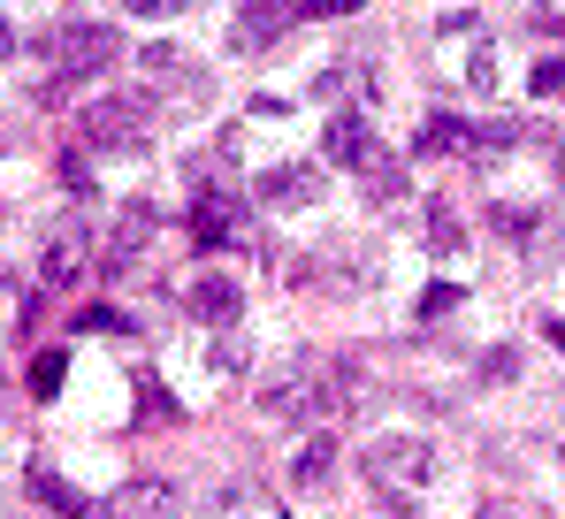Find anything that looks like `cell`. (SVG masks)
Returning a JSON list of instances; mask_svg holds the SVG:
<instances>
[{
    "instance_id": "obj_1",
    "label": "cell",
    "mask_w": 565,
    "mask_h": 519,
    "mask_svg": "<svg viewBox=\"0 0 565 519\" xmlns=\"http://www.w3.org/2000/svg\"><path fill=\"white\" fill-rule=\"evenodd\" d=\"M344 367L337 359H321V351H290L268 367V382H260V413L282 421V428H306V421H329L337 405H344Z\"/></svg>"
},
{
    "instance_id": "obj_2",
    "label": "cell",
    "mask_w": 565,
    "mask_h": 519,
    "mask_svg": "<svg viewBox=\"0 0 565 519\" xmlns=\"http://www.w3.org/2000/svg\"><path fill=\"white\" fill-rule=\"evenodd\" d=\"M161 130V99L153 92H107L85 107V146L93 153H146V138Z\"/></svg>"
},
{
    "instance_id": "obj_3",
    "label": "cell",
    "mask_w": 565,
    "mask_h": 519,
    "mask_svg": "<svg viewBox=\"0 0 565 519\" xmlns=\"http://www.w3.org/2000/svg\"><path fill=\"white\" fill-rule=\"evenodd\" d=\"M115 54H122V39H115V23H62L54 31V77L62 85H85V77H99V70H115Z\"/></svg>"
},
{
    "instance_id": "obj_4",
    "label": "cell",
    "mask_w": 565,
    "mask_h": 519,
    "mask_svg": "<svg viewBox=\"0 0 565 519\" xmlns=\"http://www.w3.org/2000/svg\"><path fill=\"white\" fill-rule=\"evenodd\" d=\"M153 230H161V206H153V199H130V206L115 214V237H107V253H99V275H107V283H130L138 260H146V245H153Z\"/></svg>"
},
{
    "instance_id": "obj_5",
    "label": "cell",
    "mask_w": 565,
    "mask_h": 519,
    "mask_svg": "<svg viewBox=\"0 0 565 519\" xmlns=\"http://www.w3.org/2000/svg\"><path fill=\"white\" fill-rule=\"evenodd\" d=\"M237 237H245V199L222 191V183H206V191L191 199V245H199V253H222V245H237Z\"/></svg>"
},
{
    "instance_id": "obj_6",
    "label": "cell",
    "mask_w": 565,
    "mask_h": 519,
    "mask_svg": "<svg viewBox=\"0 0 565 519\" xmlns=\"http://www.w3.org/2000/svg\"><path fill=\"white\" fill-rule=\"evenodd\" d=\"M360 466H367V481H375V489H390V481H397V489H413V481L436 466V451H428L420 435H375Z\"/></svg>"
},
{
    "instance_id": "obj_7",
    "label": "cell",
    "mask_w": 565,
    "mask_h": 519,
    "mask_svg": "<svg viewBox=\"0 0 565 519\" xmlns=\"http://www.w3.org/2000/svg\"><path fill=\"white\" fill-rule=\"evenodd\" d=\"M177 512H184V489L169 474H138L99 505V519H177Z\"/></svg>"
},
{
    "instance_id": "obj_8",
    "label": "cell",
    "mask_w": 565,
    "mask_h": 519,
    "mask_svg": "<svg viewBox=\"0 0 565 519\" xmlns=\"http://www.w3.org/2000/svg\"><path fill=\"white\" fill-rule=\"evenodd\" d=\"M85 267H93V230L85 222H54L46 230V253H39V283L46 290H70Z\"/></svg>"
},
{
    "instance_id": "obj_9",
    "label": "cell",
    "mask_w": 565,
    "mask_h": 519,
    "mask_svg": "<svg viewBox=\"0 0 565 519\" xmlns=\"http://www.w3.org/2000/svg\"><path fill=\"white\" fill-rule=\"evenodd\" d=\"M321 153H329V169H375V161H382V153H375V123H367L360 107H337Z\"/></svg>"
},
{
    "instance_id": "obj_10",
    "label": "cell",
    "mask_w": 565,
    "mask_h": 519,
    "mask_svg": "<svg viewBox=\"0 0 565 519\" xmlns=\"http://www.w3.org/2000/svg\"><path fill=\"white\" fill-rule=\"evenodd\" d=\"M290 23H298V0H237V31H230V46H237V54H260V46H276Z\"/></svg>"
},
{
    "instance_id": "obj_11",
    "label": "cell",
    "mask_w": 565,
    "mask_h": 519,
    "mask_svg": "<svg viewBox=\"0 0 565 519\" xmlns=\"http://www.w3.org/2000/svg\"><path fill=\"white\" fill-rule=\"evenodd\" d=\"M260 199H268V206H313V199H321V169L276 161V169H260Z\"/></svg>"
},
{
    "instance_id": "obj_12",
    "label": "cell",
    "mask_w": 565,
    "mask_h": 519,
    "mask_svg": "<svg viewBox=\"0 0 565 519\" xmlns=\"http://www.w3.org/2000/svg\"><path fill=\"white\" fill-rule=\"evenodd\" d=\"M237 306H245V298H237L230 275H191L184 283V314L191 321H237Z\"/></svg>"
},
{
    "instance_id": "obj_13",
    "label": "cell",
    "mask_w": 565,
    "mask_h": 519,
    "mask_svg": "<svg viewBox=\"0 0 565 519\" xmlns=\"http://www.w3.org/2000/svg\"><path fill=\"white\" fill-rule=\"evenodd\" d=\"M23 489H31L46 512H62V519H85V512H93V505H85V497H77V489H70L54 466H23Z\"/></svg>"
},
{
    "instance_id": "obj_14",
    "label": "cell",
    "mask_w": 565,
    "mask_h": 519,
    "mask_svg": "<svg viewBox=\"0 0 565 519\" xmlns=\"http://www.w3.org/2000/svg\"><path fill=\"white\" fill-rule=\"evenodd\" d=\"M206 519H276V505H268L260 481H230V489L206 505Z\"/></svg>"
},
{
    "instance_id": "obj_15",
    "label": "cell",
    "mask_w": 565,
    "mask_h": 519,
    "mask_svg": "<svg viewBox=\"0 0 565 519\" xmlns=\"http://www.w3.org/2000/svg\"><path fill=\"white\" fill-rule=\"evenodd\" d=\"M329 474H337V435H313V443L290 458V481H298V489H321Z\"/></svg>"
},
{
    "instance_id": "obj_16",
    "label": "cell",
    "mask_w": 565,
    "mask_h": 519,
    "mask_svg": "<svg viewBox=\"0 0 565 519\" xmlns=\"http://www.w3.org/2000/svg\"><path fill=\"white\" fill-rule=\"evenodd\" d=\"M467 146H473V123H459V115H436L420 130V153H467Z\"/></svg>"
},
{
    "instance_id": "obj_17",
    "label": "cell",
    "mask_w": 565,
    "mask_h": 519,
    "mask_svg": "<svg viewBox=\"0 0 565 519\" xmlns=\"http://www.w3.org/2000/svg\"><path fill=\"white\" fill-rule=\"evenodd\" d=\"M428 245H436V253H467V222L451 214V199L428 206Z\"/></svg>"
},
{
    "instance_id": "obj_18",
    "label": "cell",
    "mask_w": 565,
    "mask_h": 519,
    "mask_svg": "<svg viewBox=\"0 0 565 519\" xmlns=\"http://www.w3.org/2000/svg\"><path fill=\"white\" fill-rule=\"evenodd\" d=\"M520 146V123H473V161H497V153H512Z\"/></svg>"
},
{
    "instance_id": "obj_19",
    "label": "cell",
    "mask_w": 565,
    "mask_h": 519,
    "mask_svg": "<svg viewBox=\"0 0 565 519\" xmlns=\"http://www.w3.org/2000/svg\"><path fill=\"white\" fill-rule=\"evenodd\" d=\"M62 374H70V359L62 351H39L31 359V398H62Z\"/></svg>"
},
{
    "instance_id": "obj_20",
    "label": "cell",
    "mask_w": 565,
    "mask_h": 519,
    "mask_svg": "<svg viewBox=\"0 0 565 519\" xmlns=\"http://www.w3.org/2000/svg\"><path fill=\"white\" fill-rule=\"evenodd\" d=\"M138 421H153V428H169V421H184V413H177V398H169L161 382H138Z\"/></svg>"
},
{
    "instance_id": "obj_21",
    "label": "cell",
    "mask_w": 565,
    "mask_h": 519,
    "mask_svg": "<svg viewBox=\"0 0 565 519\" xmlns=\"http://www.w3.org/2000/svg\"><path fill=\"white\" fill-rule=\"evenodd\" d=\"M489 222L504 230V245H527V237H535V206H512V199H504V206H497Z\"/></svg>"
},
{
    "instance_id": "obj_22",
    "label": "cell",
    "mask_w": 565,
    "mask_h": 519,
    "mask_svg": "<svg viewBox=\"0 0 565 519\" xmlns=\"http://www.w3.org/2000/svg\"><path fill=\"white\" fill-rule=\"evenodd\" d=\"M459 298H467L459 283H428V290H420V321H444V314H459Z\"/></svg>"
},
{
    "instance_id": "obj_23",
    "label": "cell",
    "mask_w": 565,
    "mask_h": 519,
    "mask_svg": "<svg viewBox=\"0 0 565 519\" xmlns=\"http://www.w3.org/2000/svg\"><path fill=\"white\" fill-rule=\"evenodd\" d=\"M367 199H405V169H390V161H375V169H367Z\"/></svg>"
},
{
    "instance_id": "obj_24",
    "label": "cell",
    "mask_w": 565,
    "mask_h": 519,
    "mask_svg": "<svg viewBox=\"0 0 565 519\" xmlns=\"http://www.w3.org/2000/svg\"><path fill=\"white\" fill-rule=\"evenodd\" d=\"M527 85L543 92V99H551V92H565V54H543V62L527 70Z\"/></svg>"
},
{
    "instance_id": "obj_25",
    "label": "cell",
    "mask_w": 565,
    "mask_h": 519,
    "mask_svg": "<svg viewBox=\"0 0 565 519\" xmlns=\"http://www.w3.org/2000/svg\"><path fill=\"white\" fill-rule=\"evenodd\" d=\"M62 183H70V191H93V169H85V153H62Z\"/></svg>"
},
{
    "instance_id": "obj_26",
    "label": "cell",
    "mask_w": 565,
    "mask_h": 519,
    "mask_svg": "<svg viewBox=\"0 0 565 519\" xmlns=\"http://www.w3.org/2000/svg\"><path fill=\"white\" fill-rule=\"evenodd\" d=\"M352 8H367V0H298V15H352Z\"/></svg>"
},
{
    "instance_id": "obj_27",
    "label": "cell",
    "mask_w": 565,
    "mask_h": 519,
    "mask_svg": "<svg viewBox=\"0 0 565 519\" xmlns=\"http://www.w3.org/2000/svg\"><path fill=\"white\" fill-rule=\"evenodd\" d=\"M481 374H489V382H504V374H520V359H512V351H489V359H481Z\"/></svg>"
},
{
    "instance_id": "obj_28",
    "label": "cell",
    "mask_w": 565,
    "mask_h": 519,
    "mask_svg": "<svg viewBox=\"0 0 565 519\" xmlns=\"http://www.w3.org/2000/svg\"><path fill=\"white\" fill-rule=\"evenodd\" d=\"M467 77H473V92H489V85H497V54H473Z\"/></svg>"
},
{
    "instance_id": "obj_29",
    "label": "cell",
    "mask_w": 565,
    "mask_h": 519,
    "mask_svg": "<svg viewBox=\"0 0 565 519\" xmlns=\"http://www.w3.org/2000/svg\"><path fill=\"white\" fill-rule=\"evenodd\" d=\"M177 8H191V0H130V15H177Z\"/></svg>"
},
{
    "instance_id": "obj_30",
    "label": "cell",
    "mask_w": 565,
    "mask_h": 519,
    "mask_svg": "<svg viewBox=\"0 0 565 519\" xmlns=\"http://www.w3.org/2000/svg\"><path fill=\"white\" fill-rule=\"evenodd\" d=\"M8 46H15V31H8V15H0V62H8Z\"/></svg>"
},
{
    "instance_id": "obj_31",
    "label": "cell",
    "mask_w": 565,
    "mask_h": 519,
    "mask_svg": "<svg viewBox=\"0 0 565 519\" xmlns=\"http://www.w3.org/2000/svg\"><path fill=\"white\" fill-rule=\"evenodd\" d=\"M551 345H558V351H565V321H551Z\"/></svg>"
},
{
    "instance_id": "obj_32",
    "label": "cell",
    "mask_w": 565,
    "mask_h": 519,
    "mask_svg": "<svg viewBox=\"0 0 565 519\" xmlns=\"http://www.w3.org/2000/svg\"><path fill=\"white\" fill-rule=\"evenodd\" d=\"M558 23H565V0H558Z\"/></svg>"
}]
</instances>
